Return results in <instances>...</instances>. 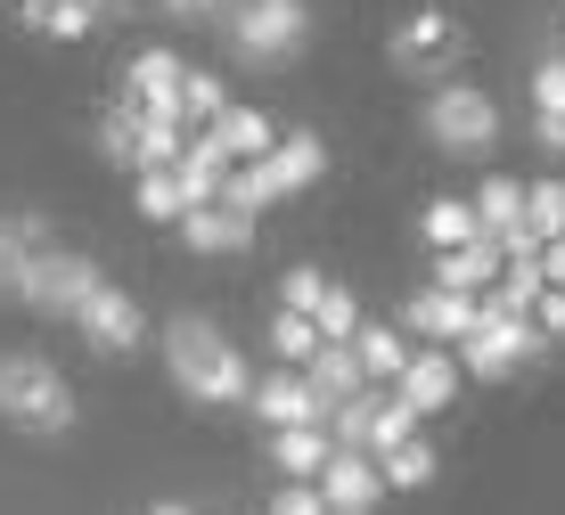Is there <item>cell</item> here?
I'll list each match as a JSON object with an SVG mask.
<instances>
[{
	"label": "cell",
	"instance_id": "1",
	"mask_svg": "<svg viewBox=\"0 0 565 515\" xmlns=\"http://www.w3.org/2000/svg\"><path fill=\"white\" fill-rule=\"evenodd\" d=\"M164 368L172 385L189 393L198 409H255V368H246V352L230 344L213 320H198V311H181V320H164Z\"/></svg>",
	"mask_w": 565,
	"mask_h": 515
},
{
	"label": "cell",
	"instance_id": "2",
	"mask_svg": "<svg viewBox=\"0 0 565 515\" xmlns=\"http://www.w3.org/2000/svg\"><path fill=\"white\" fill-rule=\"evenodd\" d=\"M0 426L17 433H66L74 426V385L57 376L50 352H0Z\"/></svg>",
	"mask_w": 565,
	"mask_h": 515
},
{
	"label": "cell",
	"instance_id": "3",
	"mask_svg": "<svg viewBox=\"0 0 565 515\" xmlns=\"http://www.w3.org/2000/svg\"><path fill=\"white\" fill-rule=\"evenodd\" d=\"M426 140H435V155H459V164H476V155L500 148V98L483 83H435L418 107Z\"/></svg>",
	"mask_w": 565,
	"mask_h": 515
},
{
	"label": "cell",
	"instance_id": "4",
	"mask_svg": "<svg viewBox=\"0 0 565 515\" xmlns=\"http://www.w3.org/2000/svg\"><path fill=\"white\" fill-rule=\"evenodd\" d=\"M328 172V148H320V131H287L270 155H255V164H230V189L222 196H238V205H255L270 213L279 196H303L311 181Z\"/></svg>",
	"mask_w": 565,
	"mask_h": 515
},
{
	"label": "cell",
	"instance_id": "5",
	"mask_svg": "<svg viewBox=\"0 0 565 515\" xmlns=\"http://www.w3.org/2000/svg\"><path fill=\"white\" fill-rule=\"evenodd\" d=\"M459 57H467V33L451 9H411L394 25V42H385V66L411 74V83H451Z\"/></svg>",
	"mask_w": 565,
	"mask_h": 515
},
{
	"label": "cell",
	"instance_id": "6",
	"mask_svg": "<svg viewBox=\"0 0 565 515\" xmlns=\"http://www.w3.org/2000/svg\"><path fill=\"white\" fill-rule=\"evenodd\" d=\"M311 33V9L303 0H230V50L246 66H287Z\"/></svg>",
	"mask_w": 565,
	"mask_h": 515
},
{
	"label": "cell",
	"instance_id": "7",
	"mask_svg": "<svg viewBox=\"0 0 565 515\" xmlns=\"http://www.w3.org/2000/svg\"><path fill=\"white\" fill-rule=\"evenodd\" d=\"M107 279H99V262L90 254H74V246H42L25 262V287H17V303H33L42 320H74V311L90 303Z\"/></svg>",
	"mask_w": 565,
	"mask_h": 515
},
{
	"label": "cell",
	"instance_id": "8",
	"mask_svg": "<svg viewBox=\"0 0 565 515\" xmlns=\"http://www.w3.org/2000/svg\"><path fill=\"white\" fill-rule=\"evenodd\" d=\"M550 344V328L533 320V311H483L476 320V335H459V361H467V376H509L516 361H533V352Z\"/></svg>",
	"mask_w": 565,
	"mask_h": 515
},
{
	"label": "cell",
	"instance_id": "9",
	"mask_svg": "<svg viewBox=\"0 0 565 515\" xmlns=\"http://www.w3.org/2000/svg\"><path fill=\"white\" fill-rule=\"evenodd\" d=\"M74 335H83V344L99 352V361H131V352L148 344V311L131 303L124 287H99L83 311H74Z\"/></svg>",
	"mask_w": 565,
	"mask_h": 515
},
{
	"label": "cell",
	"instance_id": "10",
	"mask_svg": "<svg viewBox=\"0 0 565 515\" xmlns=\"http://www.w3.org/2000/svg\"><path fill=\"white\" fill-rule=\"evenodd\" d=\"M492 311V294H467V287H418L411 303H402V328L418 335V344H459V335H476V320Z\"/></svg>",
	"mask_w": 565,
	"mask_h": 515
},
{
	"label": "cell",
	"instance_id": "11",
	"mask_svg": "<svg viewBox=\"0 0 565 515\" xmlns=\"http://www.w3.org/2000/svg\"><path fill=\"white\" fill-rule=\"evenodd\" d=\"M172 229H181L189 254H246V246H255V229H263V213L238 205V196H205V205H189Z\"/></svg>",
	"mask_w": 565,
	"mask_h": 515
},
{
	"label": "cell",
	"instance_id": "12",
	"mask_svg": "<svg viewBox=\"0 0 565 515\" xmlns=\"http://www.w3.org/2000/svg\"><path fill=\"white\" fill-rule=\"evenodd\" d=\"M115 83H124V98H140V107L181 115V124H189V66H181L172 50H131Z\"/></svg>",
	"mask_w": 565,
	"mask_h": 515
},
{
	"label": "cell",
	"instance_id": "13",
	"mask_svg": "<svg viewBox=\"0 0 565 515\" xmlns=\"http://www.w3.org/2000/svg\"><path fill=\"white\" fill-rule=\"evenodd\" d=\"M320 491H328V507H337V515H369L394 483H385V459H377V450L337 442V459L320 466Z\"/></svg>",
	"mask_w": 565,
	"mask_h": 515
},
{
	"label": "cell",
	"instance_id": "14",
	"mask_svg": "<svg viewBox=\"0 0 565 515\" xmlns=\"http://www.w3.org/2000/svg\"><path fill=\"white\" fill-rule=\"evenodd\" d=\"M255 418L263 426H311V418H328V393L311 385V368L279 361L270 376H255Z\"/></svg>",
	"mask_w": 565,
	"mask_h": 515
},
{
	"label": "cell",
	"instance_id": "15",
	"mask_svg": "<svg viewBox=\"0 0 565 515\" xmlns=\"http://www.w3.org/2000/svg\"><path fill=\"white\" fill-rule=\"evenodd\" d=\"M459 376H467V361H459V344H426L411 368L394 376V393L411 409H426V418H435V409H451V393H459Z\"/></svg>",
	"mask_w": 565,
	"mask_h": 515
},
{
	"label": "cell",
	"instance_id": "16",
	"mask_svg": "<svg viewBox=\"0 0 565 515\" xmlns=\"http://www.w3.org/2000/svg\"><path fill=\"white\" fill-rule=\"evenodd\" d=\"M500 270H509V237H467V246H435V279L443 287H467V294H492Z\"/></svg>",
	"mask_w": 565,
	"mask_h": 515
},
{
	"label": "cell",
	"instance_id": "17",
	"mask_svg": "<svg viewBox=\"0 0 565 515\" xmlns=\"http://www.w3.org/2000/svg\"><path fill=\"white\" fill-rule=\"evenodd\" d=\"M311 385L328 393V418H337V401H353L361 385H377V376H369V361H361V344L353 335H320V352H311Z\"/></svg>",
	"mask_w": 565,
	"mask_h": 515
},
{
	"label": "cell",
	"instance_id": "18",
	"mask_svg": "<svg viewBox=\"0 0 565 515\" xmlns=\"http://www.w3.org/2000/svg\"><path fill=\"white\" fill-rule=\"evenodd\" d=\"M17 9H25V33H42V42H90L107 0H17Z\"/></svg>",
	"mask_w": 565,
	"mask_h": 515
},
{
	"label": "cell",
	"instance_id": "19",
	"mask_svg": "<svg viewBox=\"0 0 565 515\" xmlns=\"http://www.w3.org/2000/svg\"><path fill=\"white\" fill-rule=\"evenodd\" d=\"M328 459H337L328 418H311V426H270V466H279V474H320Z\"/></svg>",
	"mask_w": 565,
	"mask_h": 515
},
{
	"label": "cell",
	"instance_id": "20",
	"mask_svg": "<svg viewBox=\"0 0 565 515\" xmlns=\"http://www.w3.org/2000/svg\"><path fill=\"white\" fill-rule=\"evenodd\" d=\"M205 131H213V140H222L230 155H238V164H255V155H270V148H279V124H270L263 107H222Z\"/></svg>",
	"mask_w": 565,
	"mask_h": 515
},
{
	"label": "cell",
	"instance_id": "21",
	"mask_svg": "<svg viewBox=\"0 0 565 515\" xmlns=\"http://www.w3.org/2000/svg\"><path fill=\"white\" fill-rule=\"evenodd\" d=\"M418 237H426V246H467V237H483L476 196H426V205H418Z\"/></svg>",
	"mask_w": 565,
	"mask_h": 515
},
{
	"label": "cell",
	"instance_id": "22",
	"mask_svg": "<svg viewBox=\"0 0 565 515\" xmlns=\"http://www.w3.org/2000/svg\"><path fill=\"white\" fill-rule=\"evenodd\" d=\"M131 205H140L148 222H181V213H189L181 164H156V172H131Z\"/></svg>",
	"mask_w": 565,
	"mask_h": 515
},
{
	"label": "cell",
	"instance_id": "23",
	"mask_svg": "<svg viewBox=\"0 0 565 515\" xmlns=\"http://www.w3.org/2000/svg\"><path fill=\"white\" fill-rule=\"evenodd\" d=\"M524 196H533V189H516L509 172H492V181L476 189V213H483V229H492V237H524Z\"/></svg>",
	"mask_w": 565,
	"mask_h": 515
},
{
	"label": "cell",
	"instance_id": "24",
	"mask_svg": "<svg viewBox=\"0 0 565 515\" xmlns=\"http://www.w3.org/2000/svg\"><path fill=\"white\" fill-rule=\"evenodd\" d=\"M402 335H411V328H377V320H361V335H353V344H361V361H369V376H377V385H394V376H402V368L418 361V352L402 344Z\"/></svg>",
	"mask_w": 565,
	"mask_h": 515
},
{
	"label": "cell",
	"instance_id": "25",
	"mask_svg": "<svg viewBox=\"0 0 565 515\" xmlns=\"http://www.w3.org/2000/svg\"><path fill=\"white\" fill-rule=\"evenodd\" d=\"M270 352L303 368L311 352H320V320H311V311H296V303H279V311H270Z\"/></svg>",
	"mask_w": 565,
	"mask_h": 515
},
{
	"label": "cell",
	"instance_id": "26",
	"mask_svg": "<svg viewBox=\"0 0 565 515\" xmlns=\"http://www.w3.org/2000/svg\"><path fill=\"white\" fill-rule=\"evenodd\" d=\"M42 254V237L25 229V213H0V294L25 287V262Z\"/></svg>",
	"mask_w": 565,
	"mask_h": 515
},
{
	"label": "cell",
	"instance_id": "27",
	"mask_svg": "<svg viewBox=\"0 0 565 515\" xmlns=\"http://www.w3.org/2000/svg\"><path fill=\"white\" fill-rule=\"evenodd\" d=\"M435 474H443V459H435V442H418V433L385 450V483H394V491H426Z\"/></svg>",
	"mask_w": 565,
	"mask_h": 515
},
{
	"label": "cell",
	"instance_id": "28",
	"mask_svg": "<svg viewBox=\"0 0 565 515\" xmlns=\"http://www.w3.org/2000/svg\"><path fill=\"white\" fill-rule=\"evenodd\" d=\"M377 401H385V393H377V385H361L353 401H337L328 433H337V442H353V450H369V442H377Z\"/></svg>",
	"mask_w": 565,
	"mask_h": 515
},
{
	"label": "cell",
	"instance_id": "29",
	"mask_svg": "<svg viewBox=\"0 0 565 515\" xmlns=\"http://www.w3.org/2000/svg\"><path fill=\"white\" fill-rule=\"evenodd\" d=\"M524 237H565V181H533V196H524Z\"/></svg>",
	"mask_w": 565,
	"mask_h": 515
},
{
	"label": "cell",
	"instance_id": "30",
	"mask_svg": "<svg viewBox=\"0 0 565 515\" xmlns=\"http://www.w3.org/2000/svg\"><path fill=\"white\" fill-rule=\"evenodd\" d=\"M311 320H320V335H361V303H353V287H328Z\"/></svg>",
	"mask_w": 565,
	"mask_h": 515
},
{
	"label": "cell",
	"instance_id": "31",
	"mask_svg": "<svg viewBox=\"0 0 565 515\" xmlns=\"http://www.w3.org/2000/svg\"><path fill=\"white\" fill-rule=\"evenodd\" d=\"M328 287H337V279H320L311 262H296V270L279 279V303H296V311H320V294H328Z\"/></svg>",
	"mask_w": 565,
	"mask_h": 515
},
{
	"label": "cell",
	"instance_id": "32",
	"mask_svg": "<svg viewBox=\"0 0 565 515\" xmlns=\"http://www.w3.org/2000/svg\"><path fill=\"white\" fill-rule=\"evenodd\" d=\"M533 107L565 115V50H557V57H541V66H533Z\"/></svg>",
	"mask_w": 565,
	"mask_h": 515
},
{
	"label": "cell",
	"instance_id": "33",
	"mask_svg": "<svg viewBox=\"0 0 565 515\" xmlns=\"http://www.w3.org/2000/svg\"><path fill=\"white\" fill-rule=\"evenodd\" d=\"M230 107V90H222V74H189V124H213V115Z\"/></svg>",
	"mask_w": 565,
	"mask_h": 515
},
{
	"label": "cell",
	"instance_id": "34",
	"mask_svg": "<svg viewBox=\"0 0 565 515\" xmlns=\"http://www.w3.org/2000/svg\"><path fill=\"white\" fill-rule=\"evenodd\" d=\"M533 140L550 148V155H565V115H550V107H533Z\"/></svg>",
	"mask_w": 565,
	"mask_h": 515
},
{
	"label": "cell",
	"instance_id": "35",
	"mask_svg": "<svg viewBox=\"0 0 565 515\" xmlns=\"http://www.w3.org/2000/svg\"><path fill=\"white\" fill-rule=\"evenodd\" d=\"M533 320L550 328V335H565V287H557V279H550V294H541V303H533Z\"/></svg>",
	"mask_w": 565,
	"mask_h": 515
},
{
	"label": "cell",
	"instance_id": "36",
	"mask_svg": "<svg viewBox=\"0 0 565 515\" xmlns=\"http://www.w3.org/2000/svg\"><path fill=\"white\" fill-rule=\"evenodd\" d=\"M172 17H213V9H230V0H164Z\"/></svg>",
	"mask_w": 565,
	"mask_h": 515
},
{
	"label": "cell",
	"instance_id": "37",
	"mask_svg": "<svg viewBox=\"0 0 565 515\" xmlns=\"http://www.w3.org/2000/svg\"><path fill=\"white\" fill-rule=\"evenodd\" d=\"M541 254H550V279L565 287V237H550V246H541Z\"/></svg>",
	"mask_w": 565,
	"mask_h": 515
},
{
	"label": "cell",
	"instance_id": "38",
	"mask_svg": "<svg viewBox=\"0 0 565 515\" xmlns=\"http://www.w3.org/2000/svg\"><path fill=\"white\" fill-rule=\"evenodd\" d=\"M156 9H164V0H156Z\"/></svg>",
	"mask_w": 565,
	"mask_h": 515
},
{
	"label": "cell",
	"instance_id": "39",
	"mask_svg": "<svg viewBox=\"0 0 565 515\" xmlns=\"http://www.w3.org/2000/svg\"><path fill=\"white\" fill-rule=\"evenodd\" d=\"M557 50H565V42H557Z\"/></svg>",
	"mask_w": 565,
	"mask_h": 515
}]
</instances>
